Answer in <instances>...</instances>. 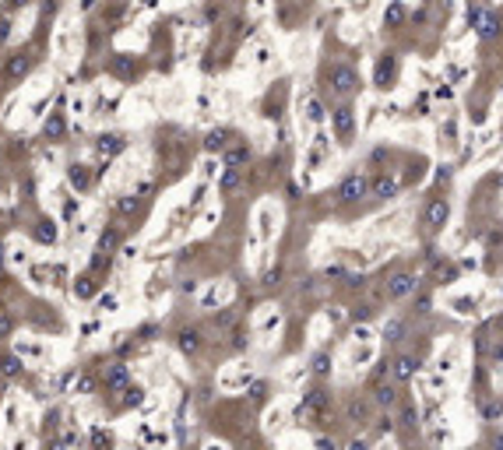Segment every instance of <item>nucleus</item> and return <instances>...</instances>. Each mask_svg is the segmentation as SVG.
Here are the masks:
<instances>
[{"mask_svg":"<svg viewBox=\"0 0 503 450\" xmlns=\"http://www.w3.org/2000/svg\"><path fill=\"white\" fill-rule=\"evenodd\" d=\"M324 85V99L327 102H352L356 95H359V88H363V78H359V71L349 64V60H331L327 67H324V78H320Z\"/></svg>","mask_w":503,"mask_h":450,"instance_id":"1","label":"nucleus"},{"mask_svg":"<svg viewBox=\"0 0 503 450\" xmlns=\"http://www.w3.org/2000/svg\"><path fill=\"white\" fill-rule=\"evenodd\" d=\"M35 64H39V56H35L32 46L11 49V53L4 56V64H0V85H4V88H18V85L35 71Z\"/></svg>","mask_w":503,"mask_h":450,"instance_id":"2","label":"nucleus"},{"mask_svg":"<svg viewBox=\"0 0 503 450\" xmlns=\"http://www.w3.org/2000/svg\"><path fill=\"white\" fill-rule=\"evenodd\" d=\"M447 218H451V201H447V194H429L422 201V211H419V229L426 240L440 236L443 233V225Z\"/></svg>","mask_w":503,"mask_h":450,"instance_id":"3","label":"nucleus"},{"mask_svg":"<svg viewBox=\"0 0 503 450\" xmlns=\"http://www.w3.org/2000/svg\"><path fill=\"white\" fill-rule=\"evenodd\" d=\"M415 289H419V274L409 271V267H398V271H390V274L384 278V296H387V303H405V299L415 296Z\"/></svg>","mask_w":503,"mask_h":450,"instance_id":"4","label":"nucleus"},{"mask_svg":"<svg viewBox=\"0 0 503 450\" xmlns=\"http://www.w3.org/2000/svg\"><path fill=\"white\" fill-rule=\"evenodd\" d=\"M331 127H334V138H338V144H352L356 127H359L352 102H334V106H331Z\"/></svg>","mask_w":503,"mask_h":450,"instance_id":"5","label":"nucleus"},{"mask_svg":"<svg viewBox=\"0 0 503 450\" xmlns=\"http://www.w3.org/2000/svg\"><path fill=\"white\" fill-rule=\"evenodd\" d=\"M334 197H338V204H356V201H363V197H370V176L366 173H349L342 183H338V190H334Z\"/></svg>","mask_w":503,"mask_h":450,"instance_id":"6","label":"nucleus"},{"mask_svg":"<svg viewBox=\"0 0 503 450\" xmlns=\"http://www.w3.org/2000/svg\"><path fill=\"white\" fill-rule=\"evenodd\" d=\"M419 366H422V359L419 356H412V352H398V356H390V362H387V373H390V380L395 383H412L415 380V373H419Z\"/></svg>","mask_w":503,"mask_h":450,"instance_id":"7","label":"nucleus"},{"mask_svg":"<svg viewBox=\"0 0 503 450\" xmlns=\"http://www.w3.org/2000/svg\"><path fill=\"white\" fill-rule=\"evenodd\" d=\"M398 387H402V383H395L387 369H380L377 380H373V390H370V394H373V405H377V408H395V405L402 401Z\"/></svg>","mask_w":503,"mask_h":450,"instance_id":"8","label":"nucleus"},{"mask_svg":"<svg viewBox=\"0 0 503 450\" xmlns=\"http://www.w3.org/2000/svg\"><path fill=\"white\" fill-rule=\"evenodd\" d=\"M398 190H402V180H398L395 173H387V169L370 176V197H373V201H395Z\"/></svg>","mask_w":503,"mask_h":450,"instance_id":"9","label":"nucleus"},{"mask_svg":"<svg viewBox=\"0 0 503 450\" xmlns=\"http://www.w3.org/2000/svg\"><path fill=\"white\" fill-rule=\"evenodd\" d=\"M95 151H99V158L113 162L117 155H124V151H127V134H120V131H106V134H99Z\"/></svg>","mask_w":503,"mask_h":450,"instance_id":"10","label":"nucleus"},{"mask_svg":"<svg viewBox=\"0 0 503 450\" xmlns=\"http://www.w3.org/2000/svg\"><path fill=\"white\" fill-rule=\"evenodd\" d=\"M176 349L187 356V359H197L204 352V331L201 327H180L176 331Z\"/></svg>","mask_w":503,"mask_h":450,"instance_id":"11","label":"nucleus"},{"mask_svg":"<svg viewBox=\"0 0 503 450\" xmlns=\"http://www.w3.org/2000/svg\"><path fill=\"white\" fill-rule=\"evenodd\" d=\"M127 383H131V366H127V362L117 359V362H109V366L102 369V387H106L109 394H120Z\"/></svg>","mask_w":503,"mask_h":450,"instance_id":"12","label":"nucleus"},{"mask_svg":"<svg viewBox=\"0 0 503 450\" xmlns=\"http://www.w3.org/2000/svg\"><path fill=\"white\" fill-rule=\"evenodd\" d=\"M398 78V53H380V60H377V71H373V81L377 88H390Z\"/></svg>","mask_w":503,"mask_h":450,"instance_id":"13","label":"nucleus"},{"mask_svg":"<svg viewBox=\"0 0 503 450\" xmlns=\"http://www.w3.org/2000/svg\"><path fill=\"white\" fill-rule=\"evenodd\" d=\"M32 240L39 243V247H53L60 240V229H57V222H53L49 215H39L35 222H32Z\"/></svg>","mask_w":503,"mask_h":450,"instance_id":"14","label":"nucleus"},{"mask_svg":"<svg viewBox=\"0 0 503 450\" xmlns=\"http://www.w3.org/2000/svg\"><path fill=\"white\" fill-rule=\"evenodd\" d=\"M233 141H236V131H229V127H215V131H208V134H204L201 148H204L208 155H222V151H226Z\"/></svg>","mask_w":503,"mask_h":450,"instance_id":"15","label":"nucleus"},{"mask_svg":"<svg viewBox=\"0 0 503 450\" xmlns=\"http://www.w3.org/2000/svg\"><path fill=\"white\" fill-rule=\"evenodd\" d=\"M42 138H46L49 144H64V141H67V120H64V112H60V109H53L49 117H46V124H42Z\"/></svg>","mask_w":503,"mask_h":450,"instance_id":"16","label":"nucleus"},{"mask_svg":"<svg viewBox=\"0 0 503 450\" xmlns=\"http://www.w3.org/2000/svg\"><path fill=\"white\" fill-rule=\"evenodd\" d=\"M475 32H479V39H482V42H496V39L503 35V15L486 11V15L475 22Z\"/></svg>","mask_w":503,"mask_h":450,"instance_id":"17","label":"nucleus"},{"mask_svg":"<svg viewBox=\"0 0 503 450\" xmlns=\"http://www.w3.org/2000/svg\"><path fill=\"white\" fill-rule=\"evenodd\" d=\"M250 158H254V148H250L247 141H233L226 151H222L226 169H243V165H250Z\"/></svg>","mask_w":503,"mask_h":450,"instance_id":"18","label":"nucleus"},{"mask_svg":"<svg viewBox=\"0 0 503 450\" xmlns=\"http://www.w3.org/2000/svg\"><path fill=\"white\" fill-rule=\"evenodd\" d=\"M67 183H71V190L88 194L92 183H95V176H92V169H88L85 162H71V165H67Z\"/></svg>","mask_w":503,"mask_h":450,"instance_id":"19","label":"nucleus"},{"mask_svg":"<svg viewBox=\"0 0 503 450\" xmlns=\"http://www.w3.org/2000/svg\"><path fill=\"white\" fill-rule=\"evenodd\" d=\"M327 405H331V394H327L324 387H317V390H310L306 398H303V405H299V419H303V415H324Z\"/></svg>","mask_w":503,"mask_h":450,"instance_id":"20","label":"nucleus"},{"mask_svg":"<svg viewBox=\"0 0 503 450\" xmlns=\"http://www.w3.org/2000/svg\"><path fill=\"white\" fill-rule=\"evenodd\" d=\"M22 373H25L22 352H0V376H4V380H18Z\"/></svg>","mask_w":503,"mask_h":450,"instance_id":"21","label":"nucleus"},{"mask_svg":"<svg viewBox=\"0 0 503 450\" xmlns=\"http://www.w3.org/2000/svg\"><path fill=\"white\" fill-rule=\"evenodd\" d=\"M405 334H409V320H405V317H390L387 327H384V342H387V345H402Z\"/></svg>","mask_w":503,"mask_h":450,"instance_id":"22","label":"nucleus"},{"mask_svg":"<svg viewBox=\"0 0 503 450\" xmlns=\"http://www.w3.org/2000/svg\"><path fill=\"white\" fill-rule=\"evenodd\" d=\"M120 243H124L120 225H106V229L99 233V250H106V253H117V250H120Z\"/></svg>","mask_w":503,"mask_h":450,"instance_id":"23","label":"nucleus"},{"mask_svg":"<svg viewBox=\"0 0 503 450\" xmlns=\"http://www.w3.org/2000/svg\"><path fill=\"white\" fill-rule=\"evenodd\" d=\"M95 289H99V281H95V271H92V267L74 278V296H78V299H92Z\"/></svg>","mask_w":503,"mask_h":450,"instance_id":"24","label":"nucleus"},{"mask_svg":"<svg viewBox=\"0 0 503 450\" xmlns=\"http://www.w3.org/2000/svg\"><path fill=\"white\" fill-rule=\"evenodd\" d=\"M240 183H243V169H226L222 180H218V190H222V194H233Z\"/></svg>","mask_w":503,"mask_h":450,"instance_id":"25","label":"nucleus"},{"mask_svg":"<svg viewBox=\"0 0 503 450\" xmlns=\"http://www.w3.org/2000/svg\"><path fill=\"white\" fill-rule=\"evenodd\" d=\"M310 373H313L317 380H324V376L331 373V352H317L313 362H310Z\"/></svg>","mask_w":503,"mask_h":450,"instance_id":"26","label":"nucleus"},{"mask_svg":"<svg viewBox=\"0 0 503 450\" xmlns=\"http://www.w3.org/2000/svg\"><path fill=\"white\" fill-rule=\"evenodd\" d=\"M141 401H145V387L127 383V387H124V408H138Z\"/></svg>","mask_w":503,"mask_h":450,"instance_id":"27","label":"nucleus"},{"mask_svg":"<svg viewBox=\"0 0 503 450\" xmlns=\"http://www.w3.org/2000/svg\"><path fill=\"white\" fill-rule=\"evenodd\" d=\"M412 299H415V310H412L415 317H426V313H433V296H429V292L415 289V296H412Z\"/></svg>","mask_w":503,"mask_h":450,"instance_id":"28","label":"nucleus"},{"mask_svg":"<svg viewBox=\"0 0 503 450\" xmlns=\"http://www.w3.org/2000/svg\"><path fill=\"white\" fill-rule=\"evenodd\" d=\"M405 429H412L415 422H419V412H415V405L412 401H402V419H398Z\"/></svg>","mask_w":503,"mask_h":450,"instance_id":"29","label":"nucleus"},{"mask_svg":"<svg viewBox=\"0 0 503 450\" xmlns=\"http://www.w3.org/2000/svg\"><path fill=\"white\" fill-rule=\"evenodd\" d=\"M11 32H15V18H11L8 11H0V46L11 39Z\"/></svg>","mask_w":503,"mask_h":450,"instance_id":"30","label":"nucleus"},{"mask_svg":"<svg viewBox=\"0 0 503 450\" xmlns=\"http://www.w3.org/2000/svg\"><path fill=\"white\" fill-rule=\"evenodd\" d=\"M35 0H4L0 4V11H8V15H18V11H25V8H32Z\"/></svg>","mask_w":503,"mask_h":450,"instance_id":"31","label":"nucleus"},{"mask_svg":"<svg viewBox=\"0 0 503 450\" xmlns=\"http://www.w3.org/2000/svg\"><path fill=\"white\" fill-rule=\"evenodd\" d=\"M11 331H15V320H11L8 313H0V345H4L8 338H11Z\"/></svg>","mask_w":503,"mask_h":450,"instance_id":"32","label":"nucleus"},{"mask_svg":"<svg viewBox=\"0 0 503 450\" xmlns=\"http://www.w3.org/2000/svg\"><path fill=\"white\" fill-rule=\"evenodd\" d=\"M384 22H387V25H402V22H405V11L395 4V8H390V11L384 15Z\"/></svg>","mask_w":503,"mask_h":450,"instance_id":"33","label":"nucleus"},{"mask_svg":"<svg viewBox=\"0 0 503 450\" xmlns=\"http://www.w3.org/2000/svg\"><path fill=\"white\" fill-rule=\"evenodd\" d=\"M134 208H138V197H124V201H117V211H120V215H131Z\"/></svg>","mask_w":503,"mask_h":450,"instance_id":"34","label":"nucleus"},{"mask_svg":"<svg viewBox=\"0 0 503 450\" xmlns=\"http://www.w3.org/2000/svg\"><path fill=\"white\" fill-rule=\"evenodd\" d=\"M92 443H95V447H102V443H113V436H109L106 429H95V433H92Z\"/></svg>","mask_w":503,"mask_h":450,"instance_id":"35","label":"nucleus"},{"mask_svg":"<svg viewBox=\"0 0 503 450\" xmlns=\"http://www.w3.org/2000/svg\"><path fill=\"white\" fill-rule=\"evenodd\" d=\"M4 264H8V250H4V243H0V271H4Z\"/></svg>","mask_w":503,"mask_h":450,"instance_id":"36","label":"nucleus"},{"mask_svg":"<svg viewBox=\"0 0 503 450\" xmlns=\"http://www.w3.org/2000/svg\"><path fill=\"white\" fill-rule=\"evenodd\" d=\"M0 88H4V85H0Z\"/></svg>","mask_w":503,"mask_h":450,"instance_id":"37","label":"nucleus"}]
</instances>
